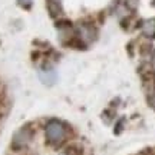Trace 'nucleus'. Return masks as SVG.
I'll list each match as a JSON object with an SVG mask.
<instances>
[{"mask_svg": "<svg viewBox=\"0 0 155 155\" xmlns=\"http://www.w3.org/2000/svg\"><path fill=\"white\" fill-rule=\"evenodd\" d=\"M69 138V128L59 119H49L45 124V139L50 147H62Z\"/></svg>", "mask_w": 155, "mask_h": 155, "instance_id": "1", "label": "nucleus"}, {"mask_svg": "<svg viewBox=\"0 0 155 155\" xmlns=\"http://www.w3.org/2000/svg\"><path fill=\"white\" fill-rule=\"evenodd\" d=\"M35 137V128L32 124H26L22 128H19L16 132L13 134V138L10 142V150L15 152H22L28 150L32 139Z\"/></svg>", "mask_w": 155, "mask_h": 155, "instance_id": "2", "label": "nucleus"}, {"mask_svg": "<svg viewBox=\"0 0 155 155\" xmlns=\"http://www.w3.org/2000/svg\"><path fill=\"white\" fill-rule=\"evenodd\" d=\"M75 33H76L78 39L85 42V43H91V42H94L95 38H96V30H95V28L91 26V25H88V23L79 25Z\"/></svg>", "mask_w": 155, "mask_h": 155, "instance_id": "3", "label": "nucleus"}, {"mask_svg": "<svg viewBox=\"0 0 155 155\" xmlns=\"http://www.w3.org/2000/svg\"><path fill=\"white\" fill-rule=\"evenodd\" d=\"M46 5H48V10H49V13H50V16L52 17L62 16L63 9H62L61 0H46Z\"/></svg>", "mask_w": 155, "mask_h": 155, "instance_id": "4", "label": "nucleus"}, {"mask_svg": "<svg viewBox=\"0 0 155 155\" xmlns=\"http://www.w3.org/2000/svg\"><path fill=\"white\" fill-rule=\"evenodd\" d=\"M141 29H142V33H144L145 38L154 39L155 38V17H151L148 20H145L142 23Z\"/></svg>", "mask_w": 155, "mask_h": 155, "instance_id": "5", "label": "nucleus"}, {"mask_svg": "<svg viewBox=\"0 0 155 155\" xmlns=\"http://www.w3.org/2000/svg\"><path fill=\"white\" fill-rule=\"evenodd\" d=\"M61 155H83V148L79 144H68Z\"/></svg>", "mask_w": 155, "mask_h": 155, "instance_id": "6", "label": "nucleus"}, {"mask_svg": "<svg viewBox=\"0 0 155 155\" xmlns=\"http://www.w3.org/2000/svg\"><path fill=\"white\" fill-rule=\"evenodd\" d=\"M17 3L20 6H23L25 9H29L32 6V0H17Z\"/></svg>", "mask_w": 155, "mask_h": 155, "instance_id": "7", "label": "nucleus"}]
</instances>
